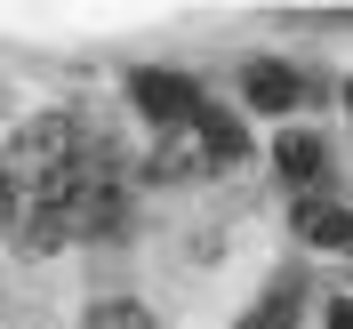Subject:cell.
<instances>
[{
  "label": "cell",
  "instance_id": "6da1fadb",
  "mask_svg": "<svg viewBox=\"0 0 353 329\" xmlns=\"http://www.w3.org/2000/svg\"><path fill=\"white\" fill-rule=\"evenodd\" d=\"M112 217H121V169H112L105 145H81L17 201V241H24V257H48L72 233H105Z\"/></svg>",
  "mask_w": 353,
  "mask_h": 329
},
{
  "label": "cell",
  "instance_id": "7a4b0ae2",
  "mask_svg": "<svg viewBox=\"0 0 353 329\" xmlns=\"http://www.w3.org/2000/svg\"><path fill=\"white\" fill-rule=\"evenodd\" d=\"M137 105H145V112H153V121H161V129H193V88H185V81H169V72H137Z\"/></svg>",
  "mask_w": 353,
  "mask_h": 329
},
{
  "label": "cell",
  "instance_id": "3957f363",
  "mask_svg": "<svg viewBox=\"0 0 353 329\" xmlns=\"http://www.w3.org/2000/svg\"><path fill=\"white\" fill-rule=\"evenodd\" d=\"M297 241H313V249H353V217L337 209V201H297Z\"/></svg>",
  "mask_w": 353,
  "mask_h": 329
},
{
  "label": "cell",
  "instance_id": "277c9868",
  "mask_svg": "<svg viewBox=\"0 0 353 329\" xmlns=\"http://www.w3.org/2000/svg\"><path fill=\"white\" fill-rule=\"evenodd\" d=\"M249 105H265V112H289V105H297V72H281V65H257V72H249Z\"/></svg>",
  "mask_w": 353,
  "mask_h": 329
},
{
  "label": "cell",
  "instance_id": "5b68a950",
  "mask_svg": "<svg viewBox=\"0 0 353 329\" xmlns=\"http://www.w3.org/2000/svg\"><path fill=\"white\" fill-rule=\"evenodd\" d=\"M273 161H281V177H297V185H305V177H321V137L289 129L281 145H273Z\"/></svg>",
  "mask_w": 353,
  "mask_h": 329
},
{
  "label": "cell",
  "instance_id": "8992f818",
  "mask_svg": "<svg viewBox=\"0 0 353 329\" xmlns=\"http://www.w3.org/2000/svg\"><path fill=\"white\" fill-rule=\"evenodd\" d=\"M88 329H153V313L137 306V297H105V306L88 313Z\"/></svg>",
  "mask_w": 353,
  "mask_h": 329
},
{
  "label": "cell",
  "instance_id": "52a82bcc",
  "mask_svg": "<svg viewBox=\"0 0 353 329\" xmlns=\"http://www.w3.org/2000/svg\"><path fill=\"white\" fill-rule=\"evenodd\" d=\"M330 329H353V297H337V306H330Z\"/></svg>",
  "mask_w": 353,
  "mask_h": 329
},
{
  "label": "cell",
  "instance_id": "ba28073f",
  "mask_svg": "<svg viewBox=\"0 0 353 329\" xmlns=\"http://www.w3.org/2000/svg\"><path fill=\"white\" fill-rule=\"evenodd\" d=\"M8 225H17V201H8V185H0V233H8Z\"/></svg>",
  "mask_w": 353,
  "mask_h": 329
},
{
  "label": "cell",
  "instance_id": "9c48e42d",
  "mask_svg": "<svg viewBox=\"0 0 353 329\" xmlns=\"http://www.w3.org/2000/svg\"><path fill=\"white\" fill-rule=\"evenodd\" d=\"M345 105H353V88H345Z\"/></svg>",
  "mask_w": 353,
  "mask_h": 329
}]
</instances>
